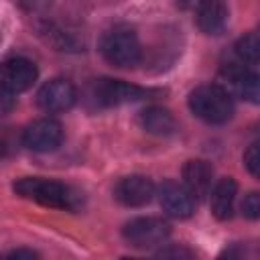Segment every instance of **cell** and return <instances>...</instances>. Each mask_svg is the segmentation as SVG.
Returning <instances> with one entry per match:
<instances>
[{"label": "cell", "instance_id": "6da1fadb", "mask_svg": "<svg viewBox=\"0 0 260 260\" xmlns=\"http://www.w3.org/2000/svg\"><path fill=\"white\" fill-rule=\"evenodd\" d=\"M16 195L37 201L47 207H57V209H77L79 207V193L73 191L69 185H63L53 179H43V177H24L18 179L14 185Z\"/></svg>", "mask_w": 260, "mask_h": 260}, {"label": "cell", "instance_id": "7a4b0ae2", "mask_svg": "<svg viewBox=\"0 0 260 260\" xmlns=\"http://www.w3.org/2000/svg\"><path fill=\"white\" fill-rule=\"evenodd\" d=\"M189 108L197 118L209 124H223L234 114L232 95L217 83H205L195 87L189 95Z\"/></svg>", "mask_w": 260, "mask_h": 260}, {"label": "cell", "instance_id": "3957f363", "mask_svg": "<svg viewBox=\"0 0 260 260\" xmlns=\"http://www.w3.org/2000/svg\"><path fill=\"white\" fill-rule=\"evenodd\" d=\"M100 53L108 63L116 67H134L142 57L136 32L126 26H114L106 30L100 39Z\"/></svg>", "mask_w": 260, "mask_h": 260}, {"label": "cell", "instance_id": "277c9868", "mask_svg": "<svg viewBox=\"0 0 260 260\" xmlns=\"http://www.w3.org/2000/svg\"><path fill=\"white\" fill-rule=\"evenodd\" d=\"M171 234V225L160 217H136L130 219L122 236L130 246L136 248H152L156 244H162Z\"/></svg>", "mask_w": 260, "mask_h": 260}, {"label": "cell", "instance_id": "5b68a950", "mask_svg": "<svg viewBox=\"0 0 260 260\" xmlns=\"http://www.w3.org/2000/svg\"><path fill=\"white\" fill-rule=\"evenodd\" d=\"M152 91L146 87H138L134 83H126L120 79H98L93 83V100L100 106H120L128 102H138L148 98Z\"/></svg>", "mask_w": 260, "mask_h": 260}, {"label": "cell", "instance_id": "8992f818", "mask_svg": "<svg viewBox=\"0 0 260 260\" xmlns=\"http://www.w3.org/2000/svg\"><path fill=\"white\" fill-rule=\"evenodd\" d=\"M219 79H221V83H217V85L223 87L230 95L234 93L252 104L258 102V98H260L258 75L252 69H248L244 65H236V63H228V65H223Z\"/></svg>", "mask_w": 260, "mask_h": 260}, {"label": "cell", "instance_id": "52a82bcc", "mask_svg": "<svg viewBox=\"0 0 260 260\" xmlns=\"http://www.w3.org/2000/svg\"><path fill=\"white\" fill-rule=\"evenodd\" d=\"M63 140V128L53 118H39L30 122L22 132V144L35 152L55 150Z\"/></svg>", "mask_w": 260, "mask_h": 260}, {"label": "cell", "instance_id": "ba28073f", "mask_svg": "<svg viewBox=\"0 0 260 260\" xmlns=\"http://www.w3.org/2000/svg\"><path fill=\"white\" fill-rule=\"evenodd\" d=\"M37 65L24 57H10L0 63V87L12 95L28 89L37 81Z\"/></svg>", "mask_w": 260, "mask_h": 260}, {"label": "cell", "instance_id": "9c48e42d", "mask_svg": "<svg viewBox=\"0 0 260 260\" xmlns=\"http://www.w3.org/2000/svg\"><path fill=\"white\" fill-rule=\"evenodd\" d=\"M75 102H77V89L67 79H51L37 93V104L45 112H65Z\"/></svg>", "mask_w": 260, "mask_h": 260}, {"label": "cell", "instance_id": "30bf717a", "mask_svg": "<svg viewBox=\"0 0 260 260\" xmlns=\"http://www.w3.org/2000/svg\"><path fill=\"white\" fill-rule=\"evenodd\" d=\"M158 201L167 215L185 219L195 211V197L175 181H162L158 187Z\"/></svg>", "mask_w": 260, "mask_h": 260}, {"label": "cell", "instance_id": "8fae6325", "mask_svg": "<svg viewBox=\"0 0 260 260\" xmlns=\"http://www.w3.org/2000/svg\"><path fill=\"white\" fill-rule=\"evenodd\" d=\"M152 195H154V185L144 175L124 177L114 187V197L126 207H142V205L150 203Z\"/></svg>", "mask_w": 260, "mask_h": 260}, {"label": "cell", "instance_id": "7c38bea8", "mask_svg": "<svg viewBox=\"0 0 260 260\" xmlns=\"http://www.w3.org/2000/svg\"><path fill=\"white\" fill-rule=\"evenodd\" d=\"M211 179H213V167L207 160L195 158V160H187L183 167V181H185V189L193 195V197H203L207 195V191L211 189Z\"/></svg>", "mask_w": 260, "mask_h": 260}, {"label": "cell", "instance_id": "4fadbf2b", "mask_svg": "<svg viewBox=\"0 0 260 260\" xmlns=\"http://www.w3.org/2000/svg\"><path fill=\"white\" fill-rule=\"evenodd\" d=\"M138 122L142 126V130H146L148 134L154 136H171L177 130V120L175 116L160 106H150L146 110H142L138 114Z\"/></svg>", "mask_w": 260, "mask_h": 260}, {"label": "cell", "instance_id": "5bb4252c", "mask_svg": "<svg viewBox=\"0 0 260 260\" xmlns=\"http://www.w3.org/2000/svg\"><path fill=\"white\" fill-rule=\"evenodd\" d=\"M238 185L232 177H223L217 181V185L211 191V213L217 219H230L234 213V201H236Z\"/></svg>", "mask_w": 260, "mask_h": 260}, {"label": "cell", "instance_id": "9a60e30c", "mask_svg": "<svg viewBox=\"0 0 260 260\" xmlns=\"http://www.w3.org/2000/svg\"><path fill=\"white\" fill-rule=\"evenodd\" d=\"M195 18L205 35H219L228 24V8L221 2H203L197 6Z\"/></svg>", "mask_w": 260, "mask_h": 260}, {"label": "cell", "instance_id": "2e32d148", "mask_svg": "<svg viewBox=\"0 0 260 260\" xmlns=\"http://www.w3.org/2000/svg\"><path fill=\"white\" fill-rule=\"evenodd\" d=\"M236 53L238 57L248 63V65H256L258 63V57H260V39L256 32H248L244 35L238 43H236Z\"/></svg>", "mask_w": 260, "mask_h": 260}, {"label": "cell", "instance_id": "e0dca14e", "mask_svg": "<svg viewBox=\"0 0 260 260\" xmlns=\"http://www.w3.org/2000/svg\"><path fill=\"white\" fill-rule=\"evenodd\" d=\"M244 165H246V169H248L254 177L260 175V148H258V142L250 144L248 150L244 152Z\"/></svg>", "mask_w": 260, "mask_h": 260}, {"label": "cell", "instance_id": "ac0fdd59", "mask_svg": "<svg viewBox=\"0 0 260 260\" xmlns=\"http://www.w3.org/2000/svg\"><path fill=\"white\" fill-rule=\"evenodd\" d=\"M242 211H244V215L250 217V219H256V217L260 215V195H258L256 191H252V193H248V195L244 197V201H242Z\"/></svg>", "mask_w": 260, "mask_h": 260}, {"label": "cell", "instance_id": "d6986e66", "mask_svg": "<svg viewBox=\"0 0 260 260\" xmlns=\"http://www.w3.org/2000/svg\"><path fill=\"white\" fill-rule=\"evenodd\" d=\"M158 260H193V254L183 246H171L158 254Z\"/></svg>", "mask_w": 260, "mask_h": 260}, {"label": "cell", "instance_id": "ffe728a7", "mask_svg": "<svg viewBox=\"0 0 260 260\" xmlns=\"http://www.w3.org/2000/svg\"><path fill=\"white\" fill-rule=\"evenodd\" d=\"M14 106H16L14 95L10 91H6V89L0 87V116H6L8 112H12Z\"/></svg>", "mask_w": 260, "mask_h": 260}, {"label": "cell", "instance_id": "44dd1931", "mask_svg": "<svg viewBox=\"0 0 260 260\" xmlns=\"http://www.w3.org/2000/svg\"><path fill=\"white\" fill-rule=\"evenodd\" d=\"M242 258H244V250H242V246H238V244L228 246V248L217 256V260H242Z\"/></svg>", "mask_w": 260, "mask_h": 260}, {"label": "cell", "instance_id": "7402d4cb", "mask_svg": "<svg viewBox=\"0 0 260 260\" xmlns=\"http://www.w3.org/2000/svg\"><path fill=\"white\" fill-rule=\"evenodd\" d=\"M8 260H39V256H37V252L28 250V248H18L8 254Z\"/></svg>", "mask_w": 260, "mask_h": 260}, {"label": "cell", "instance_id": "603a6c76", "mask_svg": "<svg viewBox=\"0 0 260 260\" xmlns=\"http://www.w3.org/2000/svg\"><path fill=\"white\" fill-rule=\"evenodd\" d=\"M122 260H142V258H122Z\"/></svg>", "mask_w": 260, "mask_h": 260}, {"label": "cell", "instance_id": "cb8c5ba5", "mask_svg": "<svg viewBox=\"0 0 260 260\" xmlns=\"http://www.w3.org/2000/svg\"><path fill=\"white\" fill-rule=\"evenodd\" d=\"M0 260H8V256H0Z\"/></svg>", "mask_w": 260, "mask_h": 260}]
</instances>
